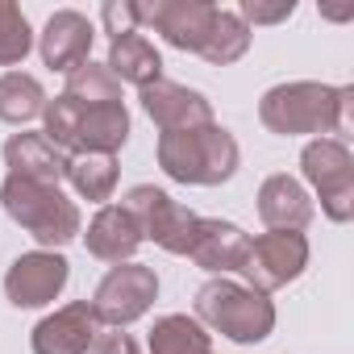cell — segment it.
Returning <instances> with one entry per match:
<instances>
[{
    "label": "cell",
    "instance_id": "cell-1",
    "mask_svg": "<svg viewBox=\"0 0 354 354\" xmlns=\"http://www.w3.org/2000/svg\"><path fill=\"white\" fill-rule=\"evenodd\" d=\"M354 100V88H333L317 80H296V84H275L259 100V121L279 133V138H300V133H342L346 129V109Z\"/></svg>",
    "mask_w": 354,
    "mask_h": 354
},
{
    "label": "cell",
    "instance_id": "cell-2",
    "mask_svg": "<svg viewBox=\"0 0 354 354\" xmlns=\"http://www.w3.org/2000/svg\"><path fill=\"white\" fill-rule=\"evenodd\" d=\"M242 162V150L225 125H196L180 133L158 138V167L171 175L175 184L192 188H221L234 180V171Z\"/></svg>",
    "mask_w": 354,
    "mask_h": 354
},
{
    "label": "cell",
    "instance_id": "cell-3",
    "mask_svg": "<svg viewBox=\"0 0 354 354\" xmlns=\"http://www.w3.org/2000/svg\"><path fill=\"white\" fill-rule=\"evenodd\" d=\"M42 133L71 158V154H117L129 142V113L125 104H75L67 96L46 100Z\"/></svg>",
    "mask_w": 354,
    "mask_h": 354
},
{
    "label": "cell",
    "instance_id": "cell-4",
    "mask_svg": "<svg viewBox=\"0 0 354 354\" xmlns=\"http://www.w3.org/2000/svg\"><path fill=\"white\" fill-rule=\"evenodd\" d=\"M0 205L46 250L67 246L71 238L84 234V217H80L75 201L55 184H34V180H21V175H9L0 184Z\"/></svg>",
    "mask_w": 354,
    "mask_h": 354
},
{
    "label": "cell",
    "instance_id": "cell-5",
    "mask_svg": "<svg viewBox=\"0 0 354 354\" xmlns=\"http://www.w3.org/2000/svg\"><path fill=\"white\" fill-rule=\"evenodd\" d=\"M196 321L238 346H254L275 329V304L250 283H234L217 275L196 292Z\"/></svg>",
    "mask_w": 354,
    "mask_h": 354
},
{
    "label": "cell",
    "instance_id": "cell-6",
    "mask_svg": "<svg viewBox=\"0 0 354 354\" xmlns=\"http://www.w3.org/2000/svg\"><path fill=\"white\" fill-rule=\"evenodd\" d=\"M300 171L321 196V213L333 225L354 217V154L342 138H313L300 150Z\"/></svg>",
    "mask_w": 354,
    "mask_h": 354
},
{
    "label": "cell",
    "instance_id": "cell-7",
    "mask_svg": "<svg viewBox=\"0 0 354 354\" xmlns=\"http://www.w3.org/2000/svg\"><path fill=\"white\" fill-rule=\"evenodd\" d=\"M121 209L138 221V234L142 242H154L158 250L167 254H188L192 250V238H196V213L184 209L180 201H171L162 188L154 184H138L125 192Z\"/></svg>",
    "mask_w": 354,
    "mask_h": 354
},
{
    "label": "cell",
    "instance_id": "cell-8",
    "mask_svg": "<svg viewBox=\"0 0 354 354\" xmlns=\"http://www.w3.org/2000/svg\"><path fill=\"white\" fill-rule=\"evenodd\" d=\"M154 296H158L154 267H146V263H117V267H109V275L100 279V288H96V296L88 304H92L100 325L125 329V325H133L138 317L150 313Z\"/></svg>",
    "mask_w": 354,
    "mask_h": 354
},
{
    "label": "cell",
    "instance_id": "cell-9",
    "mask_svg": "<svg viewBox=\"0 0 354 354\" xmlns=\"http://www.w3.org/2000/svg\"><path fill=\"white\" fill-rule=\"evenodd\" d=\"M133 9V30H158L167 46L175 50H188V55H201L209 30H213V17H217V5L209 0H129Z\"/></svg>",
    "mask_w": 354,
    "mask_h": 354
},
{
    "label": "cell",
    "instance_id": "cell-10",
    "mask_svg": "<svg viewBox=\"0 0 354 354\" xmlns=\"http://www.w3.org/2000/svg\"><path fill=\"white\" fill-rule=\"evenodd\" d=\"M308 267V238L292 230H267L263 238H250V259L242 275L250 279L254 292L271 296L288 283H296Z\"/></svg>",
    "mask_w": 354,
    "mask_h": 354
},
{
    "label": "cell",
    "instance_id": "cell-11",
    "mask_svg": "<svg viewBox=\"0 0 354 354\" xmlns=\"http://www.w3.org/2000/svg\"><path fill=\"white\" fill-rule=\"evenodd\" d=\"M71 279V263L59 250L17 254L5 271V296L13 308H46Z\"/></svg>",
    "mask_w": 354,
    "mask_h": 354
},
{
    "label": "cell",
    "instance_id": "cell-12",
    "mask_svg": "<svg viewBox=\"0 0 354 354\" xmlns=\"http://www.w3.org/2000/svg\"><path fill=\"white\" fill-rule=\"evenodd\" d=\"M142 113L162 129V133H180V129H196V125H213V104L205 100V92L184 88V84H171L158 80L150 88L138 92Z\"/></svg>",
    "mask_w": 354,
    "mask_h": 354
},
{
    "label": "cell",
    "instance_id": "cell-13",
    "mask_svg": "<svg viewBox=\"0 0 354 354\" xmlns=\"http://www.w3.org/2000/svg\"><path fill=\"white\" fill-rule=\"evenodd\" d=\"M96 333H100V321H96L92 304L71 300L34 325L30 346H34V354H88Z\"/></svg>",
    "mask_w": 354,
    "mask_h": 354
},
{
    "label": "cell",
    "instance_id": "cell-14",
    "mask_svg": "<svg viewBox=\"0 0 354 354\" xmlns=\"http://www.w3.org/2000/svg\"><path fill=\"white\" fill-rule=\"evenodd\" d=\"M92 42H96V26L75 9H59L50 13V21L38 34V55L50 71L71 75L80 63L92 59Z\"/></svg>",
    "mask_w": 354,
    "mask_h": 354
},
{
    "label": "cell",
    "instance_id": "cell-15",
    "mask_svg": "<svg viewBox=\"0 0 354 354\" xmlns=\"http://www.w3.org/2000/svg\"><path fill=\"white\" fill-rule=\"evenodd\" d=\"M188 259H192L201 271H213V275L242 271L246 259H250V234H246L242 225H234V221L201 217V221H196V238H192Z\"/></svg>",
    "mask_w": 354,
    "mask_h": 354
},
{
    "label": "cell",
    "instance_id": "cell-16",
    "mask_svg": "<svg viewBox=\"0 0 354 354\" xmlns=\"http://www.w3.org/2000/svg\"><path fill=\"white\" fill-rule=\"evenodd\" d=\"M84 246L92 259L100 263H133L138 246H142V234H138V221L121 209V205H100L96 217L88 221V234H84Z\"/></svg>",
    "mask_w": 354,
    "mask_h": 354
},
{
    "label": "cell",
    "instance_id": "cell-17",
    "mask_svg": "<svg viewBox=\"0 0 354 354\" xmlns=\"http://www.w3.org/2000/svg\"><path fill=\"white\" fill-rule=\"evenodd\" d=\"M313 196L304 192L300 180L292 175H267L263 188H259V217L267 230H292L300 234L308 221H313Z\"/></svg>",
    "mask_w": 354,
    "mask_h": 354
},
{
    "label": "cell",
    "instance_id": "cell-18",
    "mask_svg": "<svg viewBox=\"0 0 354 354\" xmlns=\"http://www.w3.org/2000/svg\"><path fill=\"white\" fill-rule=\"evenodd\" d=\"M5 162H9V175H21V180H34V184L59 188V180H67V154L46 133H13L5 142Z\"/></svg>",
    "mask_w": 354,
    "mask_h": 354
},
{
    "label": "cell",
    "instance_id": "cell-19",
    "mask_svg": "<svg viewBox=\"0 0 354 354\" xmlns=\"http://www.w3.org/2000/svg\"><path fill=\"white\" fill-rule=\"evenodd\" d=\"M104 67L113 71L117 84H133L138 92L162 80V55H158L154 42H150L146 34H138V30L117 34V38L109 42V59H104Z\"/></svg>",
    "mask_w": 354,
    "mask_h": 354
},
{
    "label": "cell",
    "instance_id": "cell-20",
    "mask_svg": "<svg viewBox=\"0 0 354 354\" xmlns=\"http://www.w3.org/2000/svg\"><path fill=\"white\" fill-rule=\"evenodd\" d=\"M146 346L150 354H213V333L188 313H167L150 325Z\"/></svg>",
    "mask_w": 354,
    "mask_h": 354
},
{
    "label": "cell",
    "instance_id": "cell-21",
    "mask_svg": "<svg viewBox=\"0 0 354 354\" xmlns=\"http://www.w3.org/2000/svg\"><path fill=\"white\" fill-rule=\"evenodd\" d=\"M117 154H71L67 158V180L75 188V196L104 205L117 188Z\"/></svg>",
    "mask_w": 354,
    "mask_h": 354
},
{
    "label": "cell",
    "instance_id": "cell-22",
    "mask_svg": "<svg viewBox=\"0 0 354 354\" xmlns=\"http://www.w3.org/2000/svg\"><path fill=\"white\" fill-rule=\"evenodd\" d=\"M42 109H46V92L34 75L26 71L0 75V121L5 125H30L34 117H42Z\"/></svg>",
    "mask_w": 354,
    "mask_h": 354
},
{
    "label": "cell",
    "instance_id": "cell-23",
    "mask_svg": "<svg viewBox=\"0 0 354 354\" xmlns=\"http://www.w3.org/2000/svg\"><path fill=\"white\" fill-rule=\"evenodd\" d=\"M246 50H250V26H246L238 13H230V9H217L213 30H209L205 46H201V59L213 63V67H230V63H238Z\"/></svg>",
    "mask_w": 354,
    "mask_h": 354
},
{
    "label": "cell",
    "instance_id": "cell-24",
    "mask_svg": "<svg viewBox=\"0 0 354 354\" xmlns=\"http://www.w3.org/2000/svg\"><path fill=\"white\" fill-rule=\"evenodd\" d=\"M67 100L75 104H121V84L113 80V71L104 63H80L71 75H67V88H63Z\"/></svg>",
    "mask_w": 354,
    "mask_h": 354
},
{
    "label": "cell",
    "instance_id": "cell-25",
    "mask_svg": "<svg viewBox=\"0 0 354 354\" xmlns=\"http://www.w3.org/2000/svg\"><path fill=\"white\" fill-rule=\"evenodd\" d=\"M34 50V30L13 0H0V67H17Z\"/></svg>",
    "mask_w": 354,
    "mask_h": 354
},
{
    "label": "cell",
    "instance_id": "cell-26",
    "mask_svg": "<svg viewBox=\"0 0 354 354\" xmlns=\"http://www.w3.org/2000/svg\"><path fill=\"white\" fill-rule=\"evenodd\" d=\"M296 13V0H275V5H263V0H242L238 17L246 26H279Z\"/></svg>",
    "mask_w": 354,
    "mask_h": 354
},
{
    "label": "cell",
    "instance_id": "cell-27",
    "mask_svg": "<svg viewBox=\"0 0 354 354\" xmlns=\"http://www.w3.org/2000/svg\"><path fill=\"white\" fill-rule=\"evenodd\" d=\"M100 21H104V34H109V38L129 34V30H133V9H129V0H104V5H100Z\"/></svg>",
    "mask_w": 354,
    "mask_h": 354
},
{
    "label": "cell",
    "instance_id": "cell-28",
    "mask_svg": "<svg viewBox=\"0 0 354 354\" xmlns=\"http://www.w3.org/2000/svg\"><path fill=\"white\" fill-rule=\"evenodd\" d=\"M88 354H142V350H138V342H133L129 333H121V329H100Z\"/></svg>",
    "mask_w": 354,
    "mask_h": 354
}]
</instances>
